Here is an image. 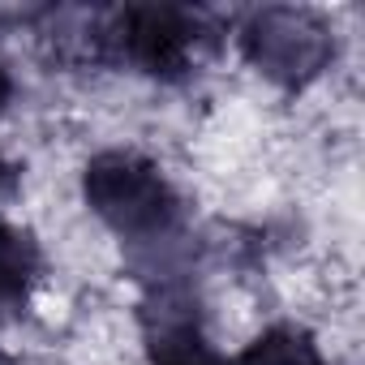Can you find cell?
Returning a JSON list of instances; mask_svg holds the SVG:
<instances>
[{
  "mask_svg": "<svg viewBox=\"0 0 365 365\" xmlns=\"http://www.w3.org/2000/svg\"><path fill=\"white\" fill-rule=\"evenodd\" d=\"M245 52H250V61L267 78H279V82H297L301 86L305 78H314V73L327 69L331 39H327V26L314 22L309 14L271 9V14H262L250 26Z\"/></svg>",
  "mask_w": 365,
  "mask_h": 365,
  "instance_id": "obj_3",
  "label": "cell"
},
{
  "mask_svg": "<svg viewBox=\"0 0 365 365\" xmlns=\"http://www.w3.org/2000/svg\"><path fill=\"white\" fill-rule=\"evenodd\" d=\"M82 202L116 241H159L180 220V194L163 163L138 146L99 150L82 172Z\"/></svg>",
  "mask_w": 365,
  "mask_h": 365,
  "instance_id": "obj_1",
  "label": "cell"
},
{
  "mask_svg": "<svg viewBox=\"0 0 365 365\" xmlns=\"http://www.w3.org/2000/svg\"><path fill=\"white\" fill-rule=\"evenodd\" d=\"M202 39L207 35H202L198 18L176 5H133L112 26V43L120 52V61L159 82L190 73Z\"/></svg>",
  "mask_w": 365,
  "mask_h": 365,
  "instance_id": "obj_2",
  "label": "cell"
},
{
  "mask_svg": "<svg viewBox=\"0 0 365 365\" xmlns=\"http://www.w3.org/2000/svg\"><path fill=\"white\" fill-rule=\"evenodd\" d=\"M9 103H14V73H9V65H5V56H0V120H5V112H9Z\"/></svg>",
  "mask_w": 365,
  "mask_h": 365,
  "instance_id": "obj_4",
  "label": "cell"
}]
</instances>
